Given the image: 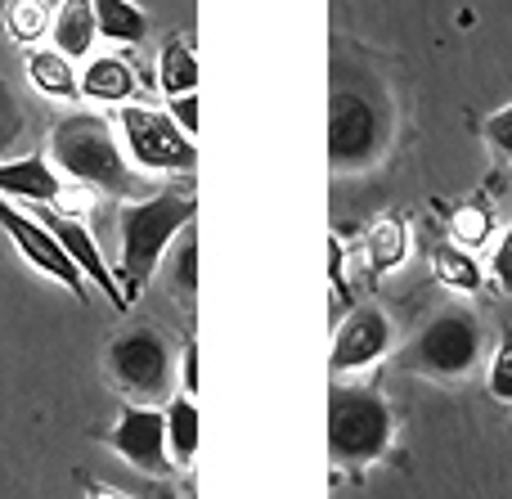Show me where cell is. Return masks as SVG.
I'll use <instances>...</instances> for the list:
<instances>
[{"label":"cell","instance_id":"cell-1","mask_svg":"<svg viewBox=\"0 0 512 499\" xmlns=\"http://www.w3.org/2000/svg\"><path fill=\"white\" fill-rule=\"evenodd\" d=\"M194 212H198L194 198L176 194V189L149 194V198H140V203L122 207V216H117V239H122V248H117V279L126 284L122 288L126 306L153 284L167 248L194 225Z\"/></svg>","mask_w":512,"mask_h":499},{"label":"cell","instance_id":"cell-2","mask_svg":"<svg viewBox=\"0 0 512 499\" xmlns=\"http://www.w3.org/2000/svg\"><path fill=\"white\" fill-rule=\"evenodd\" d=\"M50 158L68 185L77 189H99L113 198H135L140 194V176L122 158L113 126L99 113H68L54 122L50 131Z\"/></svg>","mask_w":512,"mask_h":499},{"label":"cell","instance_id":"cell-3","mask_svg":"<svg viewBox=\"0 0 512 499\" xmlns=\"http://www.w3.org/2000/svg\"><path fill=\"white\" fill-rule=\"evenodd\" d=\"M391 405L369 387H333L328 396V455L333 464H373L391 446Z\"/></svg>","mask_w":512,"mask_h":499},{"label":"cell","instance_id":"cell-4","mask_svg":"<svg viewBox=\"0 0 512 499\" xmlns=\"http://www.w3.org/2000/svg\"><path fill=\"white\" fill-rule=\"evenodd\" d=\"M108 378L131 396L135 405L144 401H162L171 396V383H176V356H171V342L162 338L149 324H135V329H122L113 342H108Z\"/></svg>","mask_w":512,"mask_h":499},{"label":"cell","instance_id":"cell-5","mask_svg":"<svg viewBox=\"0 0 512 499\" xmlns=\"http://www.w3.org/2000/svg\"><path fill=\"white\" fill-rule=\"evenodd\" d=\"M405 369L414 374H432V378H468L481 360V324L472 311L454 306L441 311L414 342L405 347Z\"/></svg>","mask_w":512,"mask_h":499},{"label":"cell","instance_id":"cell-6","mask_svg":"<svg viewBox=\"0 0 512 499\" xmlns=\"http://www.w3.org/2000/svg\"><path fill=\"white\" fill-rule=\"evenodd\" d=\"M117 122H122L126 153H131V162L140 171H194L198 167L194 140L171 122V113L126 104L122 113H117Z\"/></svg>","mask_w":512,"mask_h":499},{"label":"cell","instance_id":"cell-7","mask_svg":"<svg viewBox=\"0 0 512 499\" xmlns=\"http://www.w3.org/2000/svg\"><path fill=\"white\" fill-rule=\"evenodd\" d=\"M135 473L153 477V482H167L171 464V450H167V414L153 410V405H122L117 423L108 432H99Z\"/></svg>","mask_w":512,"mask_h":499},{"label":"cell","instance_id":"cell-8","mask_svg":"<svg viewBox=\"0 0 512 499\" xmlns=\"http://www.w3.org/2000/svg\"><path fill=\"white\" fill-rule=\"evenodd\" d=\"M0 230L14 239V248L23 252V261L32 270H41V275H50L54 284H63L77 302H86L90 297V284H86V275H81L77 266H72V257L59 248V239H54L50 230H45L36 216H27V212H18L9 198H0Z\"/></svg>","mask_w":512,"mask_h":499},{"label":"cell","instance_id":"cell-9","mask_svg":"<svg viewBox=\"0 0 512 499\" xmlns=\"http://www.w3.org/2000/svg\"><path fill=\"white\" fill-rule=\"evenodd\" d=\"M382 144V113L355 90H337L328 108V158L333 167H364Z\"/></svg>","mask_w":512,"mask_h":499},{"label":"cell","instance_id":"cell-10","mask_svg":"<svg viewBox=\"0 0 512 499\" xmlns=\"http://www.w3.org/2000/svg\"><path fill=\"white\" fill-rule=\"evenodd\" d=\"M36 221L45 225V230L59 239V248L72 257V266L86 275V284H99V293L108 297V302L117 306V311H126V293H122V279L108 270V261H104V252H99V243H95V234L86 230L81 221H72V216H63V212H54V207H36Z\"/></svg>","mask_w":512,"mask_h":499},{"label":"cell","instance_id":"cell-11","mask_svg":"<svg viewBox=\"0 0 512 499\" xmlns=\"http://www.w3.org/2000/svg\"><path fill=\"white\" fill-rule=\"evenodd\" d=\"M391 347V324L382 311H373V306H364V311H351L342 320V329H337L333 338V374H355V369L373 365L378 356H387Z\"/></svg>","mask_w":512,"mask_h":499},{"label":"cell","instance_id":"cell-12","mask_svg":"<svg viewBox=\"0 0 512 499\" xmlns=\"http://www.w3.org/2000/svg\"><path fill=\"white\" fill-rule=\"evenodd\" d=\"M0 198H9V203H32V207H63L68 180H63L41 153H27V158L0 162Z\"/></svg>","mask_w":512,"mask_h":499},{"label":"cell","instance_id":"cell-13","mask_svg":"<svg viewBox=\"0 0 512 499\" xmlns=\"http://www.w3.org/2000/svg\"><path fill=\"white\" fill-rule=\"evenodd\" d=\"M81 99H99V104H126L135 95V68L122 54H95L86 68L77 72Z\"/></svg>","mask_w":512,"mask_h":499},{"label":"cell","instance_id":"cell-14","mask_svg":"<svg viewBox=\"0 0 512 499\" xmlns=\"http://www.w3.org/2000/svg\"><path fill=\"white\" fill-rule=\"evenodd\" d=\"M54 50L68 54V59H86L99 41V23H95V5L90 0H63L59 14L50 23Z\"/></svg>","mask_w":512,"mask_h":499},{"label":"cell","instance_id":"cell-15","mask_svg":"<svg viewBox=\"0 0 512 499\" xmlns=\"http://www.w3.org/2000/svg\"><path fill=\"white\" fill-rule=\"evenodd\" d=\"M27 77H32V86L41 90V95H50V99H81L77 68H72V59L68 54H59L54 45L50 50L27 54Z\"/></svg>","mask_w":512,"mask_h":499},{"label":"cell","instance_id":"cell-16","mask_svg":"<svg viewBox=\"0 0 512 499\" xmlns=\"http://www.w3.org/2000/svg\"><path fill=\"white\" fill-rule=\"evenodd\" d=\"M90 5H95V23L104 41L140 45L149 36V14L135 0H90Z\"/></svg>","mask_w":512,"mask_h":499},{"label":"cell","instance_id":"cell-17","mask_svg":"<svg viewBox=\"0 0 512 499\" xmlns=\"http://www.w3.org/2000/svg\"><path fill=\"white\" fill-rule=\"evenodd\" d=\"M167 450H171V464L189 468L194 464V450H198V405L194 396H171L167 401Z\"/></svg>","mask_w":512,"mask_h":499},{"label":"cell","instance_id":"cell-18","mask_svg":"<svg viewBox=\"0 0 512 499\" xmlns=\"http://www.w3.org/2000/svg\"><path fill=\"white\" fill-rule=\"evenodd\" d=\"M158 86L167 90V99L194 95V90H198V59H194V50H189L180 36H167V45H162Z\"/></svg>","mask_w":512,"mask_h":499},{"label":"cell","instance_id":"cell-19","mask_svg":"<svg viewBox=\"0 0 512 499\" xmlns=\"http://www.w3.org/2000/svg\"><path fill=\"white\" fill-rule=\"evenodd\" d=\"M409 252V234H405V221L400 216H382L378 225L369 230V266L378 270H396Z\"/></svg>","mask_w":512,"mask_h":499},{"label":"cell","instance_id":"cell-20","mask_svg":"<svg viewBox=\"0 0 512 499\" xmlns=\"http://www.w3.org/2000/svg\"><path fill=\"white\" fill-rule=\"evenodd\" d=\"M432 266H436V279H441L445 288H454V293H477L481 288V266L472 261V252L459 248V243H441Z\"/></svg>","mask_w":512,"mask_h":499},{"label":"cell","instance_id":"cell-21","mask_svg":"<svg viewBox=\"0 0 512 499\" xmlns=\"http://www.w3.org/2000/svg\"><path fill=\"white\" fill-rule=\"evenodd\" d=\"M5 27H9L14 41L36 45L45 32H50V9H45V0H9L5 5Z\"/></svg>","mask_w":512,"mask_h":499},{"label":"cell","instance_id":"cell-22","mask_svg":"<svg viewBox=\"0 0 512 499\" xmlns=\"http://www.w3.org/2000/svg\"><path fill=\"white\" fill-rule=\"evenodd\" d=\"M23 135H27V113H23V104H18L14 90L0 81V162L14 158V149L23 144Z\"/></svg>","mask_w":512,"mask_h":499},{"label":"cell","instance_id":"cell-23","mask_svg":"<svg viewBox=\"0 0 512 499\" xmlns=\"http://www.w3.org/2000/svg\"><path fill=\"white\" fill-rule=\"evenodd\" d=\"M171 288H176L180 297H194V288H198V234H194V225H189L185 234H180V248H176V266H171Z\"/></svg>","mask_w":512,"mask_h":499},{"label":"cell","instance_id":"cell-24","mask_svg":"<svg viewBox=\"0 0 512 499\" xmlns=\"http://www.w3.org/2000/svg\"><path fill=\"white\" fill-rule=\"evenodd\" d=\"M450 230H454V243H459L463 252H468V248H481V243L490 239V212H486L481 203L459 207V212H454V221H450Z\"/></svg>","mask_w":512,"mask_h":499},{"label":"cell","instance_id":"cell-25","mask_svg":"<svg viewBox=\"0 0 512 499\" xmlns=\"http://www.w3.org/2000/svg\"><path fill=\"white\" fill-rule=\"evenodd\" d=\"M490 396H495V401H512V338H504L495 351V365H490Z\"/></svg>","mask_w":512,"mask_h":499},{"label":"cell","instance_id":"cell-26","mask_svg":"<svg viewBox=\"0 0 512 499\" xmlns=\"http://www.w3.org/2000/svg\"><path fill=\"white\" fill-rule=\"evenodd\" d=\"M486 140L495 144V153L512 158V104H508V108H499V113L486 122Z\"/></svg>","mask_w":512,"mask_h":499},{"label":"cell","instance_id":"cell-27","mask_svg":"<svg viewBox=\"0 0 512 499\" xmlns=\"http://www.w3.org/2000/svg\"><path fill=\"white\" fill-rule=\"evenodd\" d=\"M167 113H171V122H176L180 131H185L189 140H194V135H198V95H180V99H171Z\"/></svg>","mask_w":512,"mask_h":499},{"label":"cell","instance_id":"cell-28","mask_svg":"<svg viewBox=\"0 0 512 499\" xmlns=\"http://www.w3.org/2000/svg\"><path fill=\"white\" fill-rule=\"evenodd\" d=\"M490 270H495L499 288H504V293H512V225L504 230V239H499V248H495V261H490Z\"/></svg>","mask_w":512,"mask_h":499},{"label":"cell","instance_id":"cell-29","mask_svg":"<svg viewBox=\"0 0 512 499\" xmlns=\"http://www.w3.org/2000/svg\"><path fill=\"white\" fill-rule=\"evenodd\" d=\"M180 387H185V396H198V342L194 338L180 351Z\"/></svg>","mask_w":512,"mask_h":499},{"label":"cell","instance_id":"cell-30","mask_svg":"<svg viewBox=\"0 0 512 499\" xmlns=\"http://www.w3.org/2000/svg\"><path fill=\"white\" fill-rule=\"evenodd\" d=\"M77 482L86 486V499H131L126 491H117V486H104L99 477H90V473H77Z\"/></svg>","mask_w":512,"mask_h":499},{"label":"cell","instance_id":"cell-31","mask_svg":"<svg viewBox=\"0 0 512 499\" xmlns=\"http://www.w3.org/2000/svg\"><path fill=\"white\" fill-rule=\"evenodd\" d=\"M328 279H333V293H342V243L328 239Z\"/></svg>","mask_w":512,"mask_h":499},{"label":"cell","instance_id":"cell-32","mask_svg":"<svg viewBox=\"0 0 512 499\" xmlns=\"http://www.w3.org/2000/svg\"><path fill=\"white\" fill-rule=\"evenodd\" d=\"M149 499H180V491H176V486H171V482H153Z\"/></svg>","mask_w":512,"mask_h":499}]
</instances>
